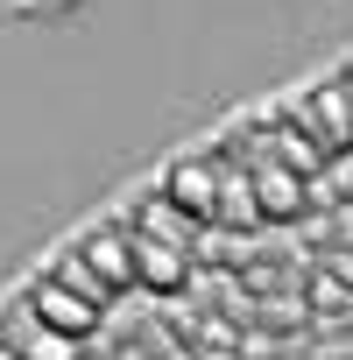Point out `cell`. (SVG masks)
<instances>
[{
    "instance_id": "cell-1",
    "label": "cell",
    "mask_w": 353,
    "mask_h": 360,
    "mask_svg": "<svg viewBox=\"0 0 353 360\" xmlns=\"http://www.w3.org/2000/svg\"><path fill=\"white\" fill-rule=\"evenodd\" d=\"M283 120L297 134H311L325 155H346L353 148V78H332V85H311L283 106Z\"/></svg>"
},
{
    "instance_id": "cell-2",
    "label": "cell",
    "mask_w": 353,
    "mask_h": 360,
    "mask_svg": "<svg viewBox=\"0 0 353 360\" xmlns=\"http://www.w3.org/2000/svg\"><path fill=\"white\" fill-rule=\"evenodd\" d=\"M0 346H8V360H85V339L78 332H57L29 297L0 311Z\"/></svg>"
},
{
    "instance_id": "cell-3",
    "label": "cell",
    "mask_w": 353,
    "mask_h": 360,
    "mask_svg": "<svg viewBox=\"0 0 353 360\" xmlns=\"http://www.w3.org/2000/svg\"><path fill=\"white\" fill-rule=\"evenodd\" d=\"M248 169H255V191H262V219H269V226L304 219V205H311V176H304L297 162H283L276 141H262V148L248 155Z\"/></svg>"
},
{
    "instance_id": "cell-4",
    "label": "cell",
    "mask_w": 353,
    "mask_h": 360,
    "mask_svg": "<svg viewBox=\"0 0 353 360\" xmlns=\"http://www.w3.org/2000/svg\"><path fill=\"white\" fill-rule=\"evenodd\" d=\"M219 184H226V176H219V155H205V148H191V155H176L169 169H162V198L176 205V212H191L198 226H212L219 219Z\"/></svg>"
},
{
    "instance_id": "cell-5",
    "label": "cell",
    "mask_w": 353,
    "mask_h": 360,
    "mask_svg": "<svg viewBox=\"0 0 353 360\" xmlns=\"http://www.w3.org/2000/svg\"><path fill=\"white\" fill-rule=\"evenodd\" d=\"M29 304H36L57 332H78V339H85V332H99V318H106V297H92L85 283H71V276H57V269L29 283Z\"/></svg>"
},
{
    "instance_id": "cell-6",
    "label": "cell",
    "mask_w": 353,
    "mask_h": 360,
    "mask_svg": "<svg viewBox=\"0 0 353 360\" xmlns=\"http://www.w3.org/2000/svg\"><path fill=\"white\" fill-rule=\"evenodd\" d=\"M78 255H85V269L120 297V290H141V276H134V233L127 226H85L78 233Z\"/></svg>"
},
{
    "instance_id": "cell-7",
    "label": "cell",
    "mask_w": 353,
    "mask_h": 360,
    "mask_svg": "<svg viewBox=\"0 0 353 360\" xmlns=\"http://www.w3.org/2000/svg\"><path fill=\"white\" fill-rule=\"evenodd\" d=\"M127 233H134V276H141L148 297H176L191 283V248H169V240H155L141 226H127Z\"/></svg>"
},
{
    "instance_id": "cell-8",
    "label": "cell",
    "mask_w": 353,
    "mask_h": 360,
    "mask_svg": "<svg viewBox=\"0 0 353 360\" xmlns=\"http://www.w3.org/2000/svg\"><path fill=\"white\" fill-rule=\"evenodd\" d=\"M219 226H269L262 219V191H255V169L248 162H233V155H219Z\"/></svg>"
},
{
    "instance_id": "cell-9",
    "label": "cell",
    "mask_w": 353,
    "mask_h": 360,
    "mask_svg": "<svg viewBox=\"0 0 353 360\" xmlns=\"http://www.w3.org/2000/svg\"><path fill=\"white\" fill-rule=\"evenodd\" d=\"M127 226H141V233H155V240H169V248H191V240H198V219H191V212H176L162 191H155V198H141Z\"/></svg>"
}]
</instances>
